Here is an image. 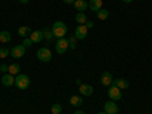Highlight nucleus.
<instances>
[{
  "mask_svg": "<svg viewBox=\"0 0 152 114\" xmlns=\"http://www.w3.org/2000/svg\"><path fill=\"white\" fill-rule=\"evenodd\" d=\"M34 43H32V40H31V38L29 37H26V38H23V46L24 47H31Z\"/></svg>",
  "mask_w": 152,
  "mask_h": 114,
  "instance_id": "nucleus-26",
  "label": "nucleus"
},
{
  "mask_svg": "<svg viewBox=\"0 0 152 114\" xmlns=\"http://www.w3.org/2000/svg\"><path fill=\"white\" fill-rule=\"evenodd\" d=\"M116 114H119V113H116Z\"/></svg>",
  "mask_w": 152,
  "mask_h": 114,
  "instance_id": "nucleus-34",
  "label": "nucleus"
},
{
  "mask_svg": "<svg viewBox=\"0 0 152 114\" xmlns=\"http://www.w3.org/2000/svg\"><path fill=\"white\" fill-rule=\"evenodd\" d=\"M17 88H20V90H26V88L31 85V79H29V76L28 75H17L15 76V84H14Z\"/></svg>",
  "mask_w": 152,
  "mask_h": 114,
  "instance_id": "nucleus-2",
  "label": "nucleus"
},
{
  "mask_svg": "<svg viewBox=\"0 0 152 114\" xmlns=\"http://www.w3.org/2000/svg\"><path fill=\"white\" fill-rule=\"evenodd\" d=\"M73 114H85V113H84V111H82V110H76V111H75V113H73Z\"/></svg>",
  "mask_w": 152,
  "mask_h": 114,
  "instance_id": "nucleus-30",
  "label": "nucleus"
},
{
  "mask_svg": "<svg viewBox=\"0 0 152 114\" xmlns=\"http://www.w3.org/2000/svg\"><path fill=\"white\" fill-rule=\"evenodd\" d=\"M70 105H72V107H81V105H82V97L78 96V94L72 96V97H70Z\"/></svg>",
  "mask_w": 152,
  "mask_h": 114,
  "instance_id": "nucleus-18",
  "label": "nucleus"
},
{
  "mask_svg": "<svg viewBox=\"0 0 152 114\" xmlns=\"http://www.w3.org/2000/svg\"><path fill=\"white\" fill-rule=\"evenodd\" d=\"M134 0H123V3H132Z\"/></svg>",
  "mask_w": 152,
  "mask_h": 114,
  "instance_id": "nucleus-31",
  "label": "nucleus"
},
{
  "mask_svg": "<svg viewBox=\"0 0 152 114\" xmlns=\"http://www.w3.org/2000/svg\"><path fill=\"white\" fill-rule=\"evenodd\" d=\"M108 97H110V100H120L122 99V90L120 88H117L114 84H111L110 87H108Z\"/></svg>",
  "mask_w": 152,
  "mask_h": 114,
  "instance_id": "nucleus-3",
  "label": "nucleus"
},
{
  "mask_svg": "<svg viewBox=\"0 0 152 114\" xmlns=\"http://www.w3.org/2000/svg\"><path fill=\"white\" fill-rule=\"evenodd\" d=\"M113 84L116 85L117 88H120V90H126V88L129 87V82L126 81V79H122V78H120V79H114Z\"/></svg>",
  "mask_w": 152,
  "mask_h": 114,
  "instance_id": "nucleus-15",
  "label": "nucleus"
},
{
  "mask_svg": "<svg viewBox=\"0 0 152 114\" xmlns=\"http://www.w3.org/2000/svg\"><path fill=\"white\" fill-rule=\"evenodd\" d=\"M73 6H75V9H78L79 12H84L85 9H88V2H87V0H75Z\"/></svg>",
  "mask_w": 152,
  "mask_h": 114,
  "instance_id": "nucleus-12",
  "label": "nucleus"
},
{
  "mask_svg": "<svg viewBox=\"0 0 152 114\" xmlns=\"http://www.w3.org/2000/svg\"><path fill=\"white\" fill-rule=\"evenodd\" d=\"M9 55V50L6 47H0V58H6Z\"/></svg>",
  "mask_w": 152,
  "mask_h": 114,
  "instance_id": "nucleus-25",
  "label": "nucleus"
},
{
  "mask_svg": "<svg viewBox=\"0 0 152 114\" xmlns=\"http://www.w3.org/2000/svg\"><path fill=\"white\" fill-rule=\"evenodd\" d=\"M85 26H87V29H91V28L94 26V23L90 21V20H87V21H85Z\"/></svg>",
  "mask_w": 152,
  "mask_h": 114,
  "instance_id": "nucleus-28",
  "label": "nucleus"
},
{
  "mask_svg": "<svg viewBox=\"0 0 152 114\" xmlns=\"http://www.w3.org/2000/svg\"><path fill=\"white\" fill-rule=\"evenodd\" d=\"M8 73H9V75H12V76H17V75H20V66L17 64V62H14V64H11V66H9V69H8Z\"/></svg>",
  "mask_w": 152,
  "mask_h": 114,
  "instance_id": "nucleus-19",
  "label": "nucleus"
},
{
  "mask_svg": "<svg viewBox=\"0 0 152 114\" xmlns=\"http://www.w3.org/2000/svg\"><path fill=\"white\" fill-rule=\"evenodd\" d=\"M96 15H97V18L99 20H107L108 17H110V12H108V9H99L97 12H96Z\"/></svg>",
  "mask_w": 152,
  "mask_h": 114,
  "instance_id": "nucleus-20",
  "label": "nucleus"
},
{
  "mask_svg": "<svg viewBox=\"0 0 152 114\" xmlns=\"http://www.w3.org/2000/svg\"><path fill=\"white\" fill-rule=\"evenodd\" d=\"M18 2H20V3H28L29 0H18Z\"/></svg>",
  "mask_w": 152,
  "mask_h": 114,
  "instance_id": "nucleus-32",
  "label": "nucleus"
},
{
  "mask_svg": "<svg viewBox=\"0 0 152 114\" xmlns=\"http://www.w3.org/2000/svg\"><path fill=\"white\" fill-rule=\"evenodd\" d=\"M24 52H26V47H24L23 44H20V46H14V47H12L9 50V55L12 58H21L24 55Z\"/></svg>",
  "mask_w": 152,
  "mask_h": 114,
  "instance_id": "nucleus-7",
  "label": "nucleus"
},
{
  "mask_svg": "<svg viewBox=\"0 0 152 114\" xmlns=\"http://www.w3.org/2000/svg\"><path fill=\"white\" fill-rule=\"evenodd\" d=\"M20 37H23V38H26V37H29L31 34H32V31H31V28L29 26H21V28H18V32H17Z\"/></svg>",
  "mask_w": 152,
  "mask_h": 114,
  "instance_id": "nucleus-17",
  "label": "nucleus"
},
{
  "mask_svg": "<svg viewBox=\"0 0 152 114\" xmlns=\"http://www.w3.org/2000/svg\"><path fill=\"white\" fill-rule=\"evenodd\" d=\"M2 84L5 85V87H12L15 84V76H12V75H9V73H5L3 76H2Z\"/></svg>",
  "mask_w": 152,
  "mask_h": 114,
  "instance_id": "nucleus-11",
  "label": "nucleus"
},
{
  "mask_svg": "<svg viewBox=\"0 0 152 114\" xmlns=\"http://www.w3.org/2000/svg\"><path fill=\"white\" fill-rule=\"evenodd\" d=\"M87 34H88V29L85 24H78V28L75 29V37L76 40H85L87 38Z\"/></svg>",
  "mask_w": 152,
  "mask_h": 114,
  "instance_id": "nucleus-6",
  "label": "nucleus"
},
{
  "mask_svg": "<svg viewBox=\"0 0 152 114\" xmlns=\"http://www.w3.org/2000/svg\"><path fill=\"white\" fill-rule=\"evenodd\" d=\"M37 58L41 62H49L52 59V52H50L47 47H41V49H38V52H37Z\"/></svg>",
  "mask_w": 152,
  "mask_h": 114,
  "instance_id": "nucleus-4",
  "label": "nucleus"
},
{
  "mask_svg": "<svg viewBox=\"0 0 152 114\" xmlns=\"http://www.w3.org/2000/svg\"><path fill=\"white\" fill-rule=\"evenodd\" d=\"M61 111H62V107L59 104L52 105V114H61Z\"/></svg>",
  "mask_w": 152,
  "mask_h": 114,
  "instance_id": "nucleus-24",
  "label": "nucleus"
},
{
  "mask_svg": "<svg viewBox=\"0 0 152 114\" xmlns=\"http://www.w3.org/2000/svg\"><path fill=\"white\" fill-rule=\"evenodd\" d=\"M43 35H44V38H46V40L47 41H50V40H52V38H53V32H52V29H43Z\"/></svg>",
  "mask_w": 152,
  "mask_h": 114,
  "instance_id": "nucleus-22",
  "label": "nucleus"
},
{
  "mask_svg": "<svg viewBox=\"0 0 152 114\" xmlns=\"http://www.w3.org/2000/svg\"><path fill=\"white\" fill-rule=\"evenodd\" d=\"M93 91H94V88H93V85H90V84H81V85H79V93H81L82 96H88V97H90V96L93 94Z\"/></svg>",
  "mask_w": 152,
  "mask_h": 114,
  "instance_id": "nucleus-10",
  "label": "nucleus"
},
{
  "mask_svg": "<svg viewBox=\"0 0 152 114\" xmlns=\"http://www.w3.org/2000/svg\"><path fill=\"white\" fill-rule=\"evenodd\" d=\"M12 40V35L9 31H2L0 32V43H9Z\"/></svg>",
  "mask_w": 152,
  "mask_h": 114,
  "instance_id": "nucleus-16",
  "label": "nucleus"
},
{
  "mask_svg": "<svg viewBox=\"0 0 152 114\" xmlns=\"http://www.w3.org/2000/svg\"><path fill=\"white\" fill-rule=\"evenodd\" d=\"M113 75L110 73V72H102V75H100V84L102 85H105V87H110L111 84H113Z\"/></svg>",
  "mask_w": 152,
  "mask_h": 114,
  "instance_id": "nucleus-9",
  "label": "nucleus"
},
{
  "mask_svg": "<svg viewBox=\"0 0 152 114\" xmlns=\"http://www.w3.org/2000/svg\"><path fill=\"white\" fill-rule=\"evenodd\" d=\"M8 69H9V66H6V64H2V66H0V72H2L3 75L8 73Z\"/></svg>",
  "mask_w": 152,
  "mask_h": 114,
  "instance_id": "nucleus-27",
  "label": "nucleus"
},
{
  "mask_svg": "<svg viewBox=\"0 0 152 114\" xmlns=\"http://www.w3.org/2000/svg\"><path fill=\"white\" fill-rule=\"evenodd\" d=\"M52 32H53V37L55 38H66V34H67V24L64 21H55L52 24Z\"/></svg>",
  "mask_w": 152,
  "mask_h": 114,
  "instance_id": "nucleus-1",
  "label": "nucleus"
},
{
  "mask_svg": "<svg viewBox=\"0 0 152 114\" xmlns=\"http://www.w3.org/2000/svg\"><path fill=\"white\" fill-rule=\"evenodd\" d=\"M75 20H76V23H78V24H85V21H87V15L84 14V12H78Z\"/></svg>",
  "mask_w": 152,
  "mask_h": 114,
  "instance_id": "nucleus-21",
  "label": "nucleus"
},
{
  "mask_svg": "<svg viewBox=\"0 0 152 114\" xmlns=\"http://www.w3.org/2000/svg\"><path fill=\"white\" fill-rule=\"evenodd\" d=\"M64 3H66V5H73L75 0H64Z\"/></svg>",
  "mask_w": 152,
  "mask_h": 114,
  "instance_id": "nucleus-29",
  "label": "nucleus"
},
{
  "mask_svg": "<svg viewBox=\"0 0 152 114\" xmlns=\"http://www.w3.org/2000/svg\"><path fill=\"white\" fill-rule=\"evenodd\" d=\"M29 38L32 40V43H40L44 35H43V31H32V34L29 35Z\"/></svg>",
  "mask_w": 152,
  "mask_h": 114,
  "instance_id": "nucleus-13",
  "label": "nucleus"
},
{
  "mask_svg": "<svg viewBox=\"0 0 152 114\" xmlns=\"http://www.w3.org/2000/svg\"><path fill=\"white\" fill-rule=\"evenodd\" d=\"M97 114H107L105 111H100V113H97Z\"/></svg>",
  "mask_w": 152,
  "mask_h": 114,
  "instance_id": "nucleus-33",
  "label": "nucleus"
},
{
  "mask_svg": "<svg viewBox=\"0 0 152 114\" xmlns=\"http://www.w3.org/2000/svg\"><path fill=\"white\" fill-rule=\"evenodd\" d=\"M69 40V49H72V50H75L76 49V37L73 35V37H70V38H67Z\"/></svg>",
  "mask_w": 152,
  "mask_h": 114,
  "instance_id": "nucleus-23",
  "label": "nucleus"
},
{
  "mask_svg": "<svg viewBox=\"0 0 152 114\" xmlns=\"http://www.w3.org/2000/svg\"><path fill=\"white\" fill-rule=\"evenodd\" d=\"M88 8L94 12H97L99 9H102V0H90L88 2Z\"/></svg>",
  "mask_w": 152,
  "mask_h": 114,
  "instance_id": "nucleus-14",
  "label": "nucleus"
},
{
  "mask_svg": "<svg viewBox=\"0 0 152 114\" xmlns=\"http://www.w3.org/2000/svg\"><path fill=\"white\" fill-rule=\"evenodd\" d=\"M104 111L107 114H116V113H119V107L116 105L114 100H108V102L104 105Z\"/></svg>",
  "mask_w": 152,
  "mask_h": 114,
  "instance_id": "nucleus-8",
  "label": "nucleus"
},
{
  "mask_svg": "<svg viewBox=\"0 0 152 114\" xmlns=\"http://www.w3.org/2000/svg\"><path fill=\"white\" fill-rule=\"evenodd\" d=\"M55 50H56V53H59V55L66 53L69 50V40H67V38H59V40L56 41Z\"/></svg>",
  "mask_w": 152,
  "mask_h": 114,
  "instance_id": "nucleus-5",
  "label": "nucleus"
}]
</instances>
